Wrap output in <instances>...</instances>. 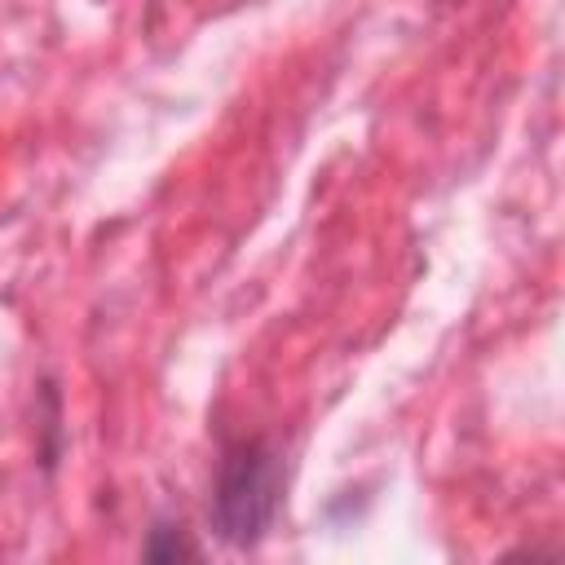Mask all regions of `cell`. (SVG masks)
Segmentation results:
<instances>
[{
  "mask_svg": "<svg viewBox=\"0 0 565 565\" xmlns=\"http://www.w3.org/2000/svg\"><path fill=\"white\" fill-rule=\"evenodd\" d=\"M287 463L265 437H234L221 446L212 481V530L230 547H256L282 508Z\"/></svg>",
  "mask_w": 565,
  "mask_h": 565,
  "instance_id": "cell-1",
  "label": "cell"
},
{
  "mask_svg": "<svg viewBox=\"0 0 565 565\" xmlns=\"http://www.w3.org/2000/svg\"><path fill=\"white\" fill-rule=\"evenodd\" d=\"M141 561L154 565H177V561H199V543L181 521H154V530L141 543Z\"/></svg>",
  "mask_w": 565,
  "mask_h": 565,
  "instance_id": "cell-2",
  "label": "cell"
}]
</instances>
